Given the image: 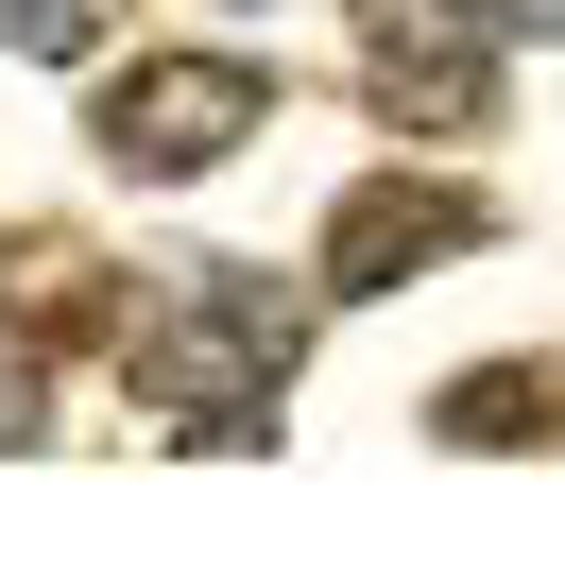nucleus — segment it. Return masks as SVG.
<instances>
[{
  "mask_svg": "<svg viewBox=\"0 0 565 565\" xmlns=\"http://www.w3.org/2000/svg\"><path fill=\"white\" fill-rule=\"evenodd\" d=\"M428 446H462V462H531V446H565V360H462V377L428 394Z\"/></svg>",
  "mask_w": 565,
  "mask_h": 565,
  "instance_id": "obj_6",
  "label": "nucleus"
},
{
  "mask_svg": "<svg viewBox=\"0 0 565 565\" xmlns=\"http://www.w3.org/2000/svg\"><path fill=\"white\" fill-rule=\"evenodd\" d=\"M360 104H377L394 138H497L514 52H497L480 0H360Z\"/></svg>",
  "mask_w": 565,
  "mask_h": 565,
  "instance_id": "obj_3",
  "label": "nucleus"
},
{
  "mask_svg": "<svg viewBox=\"0 0 565 565\" xmlns=\"http://www.w3.org/2000/svg\"><path fill=\"white\" fill-rule=\"evenodd\" d=\"M138 394L172 412V446H275V394L309 377V291L257 275V257H189L138 309Z\"/></svg>",
  "mask_w": 565,
  "mask_h": 565,
  "instance_id": "obj_1",
  "label": "nucleus"
},
{
  "mask_svg": "<svg viewBox=\"0 0 565 565\" xmlns=\"http://www.w3.org/2000/svg\"><path fill=\"white\" fill-rule=\"evenodd\" d=\"M86 35H104V0H0V52H35V70H70Z\"/></svg>",
  "mask_w": 565,
  "mask_h": 565,
  "instance_id": "obj_7",
  "label": "nucleus"
},
{
  "mask_svg": "<svg viewBox=\"0 0 565 565\" xmlns=\"http://www.w3.org/2000/svg\"><path fill=\"white\" fill-rule=\"evenodd\" d=\"M497 241V189H462V172H360L343 206H326V241H309V291H343V309H377V291H412V275H446V257H480Z\"/></svg>",
  "mask_w": 565,
  "mask_h": 565,
  "instance_id": "obj_4",
  "label": "nucleus"
},
{
  "mask_svg": "<svg viewBox=\"0 0 565 565\" xmlns=\"http://www.w3.org/2000/svg\"><path fill=\"white\" fill-rule=\"evenodd\" d=\"M0 326H18L35 360L138 343V275H120L104 241H70V223H35V241H0Z\"/></svg>",
  "mask_w": 565,
  "mask_h": 565,
  "instance_id": "obj_5",
  "label": "nucleus"
},
{
  "mask_svg": "<svg viewBox=\"0 0 565 565\" xmlns=\"http://www.w3.org/2000/svg\"><path fill=\"white\" fill-rule=\"evenodd\" d=\"M0 446H52V360H35V343L0 360Z\"/></svg>",
  "mask_w": 565,
  "mask_h": 565,
  "instance_id": "obj_8",
  "label": "nucleus"
},
{
  "mask_svg": "<svg viewBox=\"0 0 565 565\" xmlns=\"http://www.w3.org/2000/svg\"><path fill=\"white\" fill-rule=\"evenodd\" d=\"M480 18H497V35H565V0H480Z\"/></svg>",
  "mask_w": 565,
  "mask_h": 565,
  "instance_id": "obj_9",
  "label": "nucleus"
},
{
  "mask_svg": "<svg viewBox=\"0 0 565 565\" xmlns=\"http://www.w3.org/2000/svg\"><path fill=\"white\" fill-rule=\"evenodd\" d=\"M241 138H275V70L257 52H138L86 86V154L120 189H206Z\"/></svg>",
  "mask_w": 565,
  "mask_h": 565,
  "instance_id": "obj_2",
  "label": "nucleus"
}]
</instances>
